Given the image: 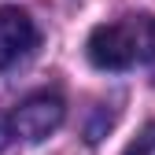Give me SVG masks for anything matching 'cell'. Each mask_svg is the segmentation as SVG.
Returning <instances> with one entry per match:
<instances>
[{"label":"cell","instance_id":"obj_1","mask_svg":"<svg viewBox=\"0 0 155 155\" xmlns=\"http://www.w3.org/2000/svg\"><path fill=\"white\" fill-rule=\"evenodd\" d=\"M89 59L100 70H129L155 59V18L151 15H122L89 33Z\"/></svg>","mask_w":155,"mask_h":155},{"label":"cell","instance_id":"obj_2","mask_svg":"<svg viewBox=\"0 0 155 155\" xmlns=\"http://www.w3.org/2000/svg\"><path fill=\"white\" fill-rule=\"evenodd\" d=\"M59 122H63V100L55 92H33L11 111L8 129H11V137L26 140V144H37L48 133L59 129Z\"/></svg>","mask_w":155,"mask_h":155},{"label":"cell","instance_id":"obj_3","mask_svg":"<svg viewBox=\"0 0 155 155\" xmlns=\"http://www.w3.org/2000/svg\"><path fill=\"white\" fill-rule=\"evenodd\" d=\"M41 33L22 8H0V70H11L30 59Z\"/></svg>","mask_w":155,"mask_h":155},{"label":"cell","instance_id":"obj_4","mask_svg":"<svg viewBox=\"0 0 155 155\" xmlns=\"http://www.w3.org/2000/svg\"><path fill=\"white\" fill-rule=\"evenodd\" d=\"M126 155H155V122L137 133V140L126 148Z\"/></svg>","mask_w":155,"mask_h":155}]
</instances>
